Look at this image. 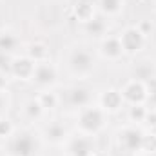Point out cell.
Segmentation results:
<instances>
[{
    "instance_id": "obj_8",
    "label": "cell",
    "mask_w": 156,
    "mask_h": 156,
    "mask_svg": "<svg viewBox=\"0 0 156 156\" xmlns=\"http://www.w3.org/2000/svg\"><path fill=\"white\" fill-rule=\"evenodd\" d=\"M102 53H104L105 58H111V60H116L118 56H122L123 49H122L120 40H116V38L104 40V44H102Z\"/></svg>"
},
{
    "instance_id": "obj_3",
    "label": "cell",
    "mask_w": 156,
    "mask_h": 156,
    "mask_svg": "<svg viewBox=\"0 0 156 156\" xmlns=\"http://www.w3.org/2000/svg\"><path fill=\"white\" fill-rule=\"evenodd\" d=\"M73 73L78 76H85L93 71V58L89 53L85 51H76L73 56H71V62H69Z\"/></svg>"
},
{
    "instance_id": "obj_1",
    "label": "cell",
    "mask_w": 156,
    "mask_h": 156,
    "mask_svg": "<svg viewBox=\"0 0 156 156\" xmlns=\"http://www.w3.org/2000/svg\"><path fill=\"white\" fill-rule=\"evenodd\" d=\"M144 42H145V35H144L140 29H136V27H129V29H125L123 35L120 37L122 49H123L125 53H131V55L138 53V51L144 47Z\"/></svg>"
},
{
    "instance_id": "obj_17",
    "label": "cell",
    "mask_w": 156,
    "mask_h": 156,
    "mask_svg": "<svg viewBox=\"0 0 156 156\" xmlns=\"http://www.w3.org/2000/svg\"><path fill=\"white\" fill-rule=\"evenodd\" d=\"M40 98H44V100H47V102H49V109H51V107H55V104H56V98H55V94H51V93H49V94H47V93H44ZM40 105H42L44 109H47V104L40 102Z\"/></svg>"
},
{
    "instance_id": "obj_16",
    "label": "cell",
    "mask_w": 156,
    "mask_h": 156,
    "mask_svg": "<svg viewBox=\"0 0 156 156\" xmlns=\"http://www.w3.org/2000/svg\"><path fill=\"white\" fill-rule=\"evenodd\" d=\"M37 53V56H35V60L37 62H42L44 58H45V55H47V51H45V47L42 45V44H37V45H31V56Z\"/></svg>"
},
{
    "instance_id": "obj_14",
    "label": "cell",
    "mask_w": 156,
    "mask_h": 156,
    "mask_svg": "<svg viewBox=\"0 0 156 156\" xmlns=\"http://www.w3.org/2000/svg\"><path fill=\"white\" fill-rule=\"evenodd\" d=\"M71 98H73V104H76V105H85L89 102V94L85 89H73Z\"/></svg>"
},
{
    "instance_id": "obj_6",
    "label": "cell",
    "mask_w": 156,
    "mask_h": 156,
    "mask_svg": "<svg viewBox=\"0 0 156 156\" xmlns=\"http://www.w3.org/2000/svg\"><path fill=\"white\" fill-rule=\"evenodd\" d=\"M120 93H122V98H127V100L133 102V104L145 98V87H144L142 82H136V80L129 82V83L123 87V91H120Z\"/></svg>"
},
{
    "instance_id": "obj_7",
    "label": "cell",
    "mask_w": 156,
    "mask_h": 156,
    "mask_svg": "<svg viewBox=\"0 0 156 156\" xmlns=\"http://www.w3.org/2000/svg\"><path fill=\"white\" fill-rule=\"evenodd\" d=\"M11 69L15 73V76H20L22 80H27V78H33L35 73V64L27 58H22V60H15V64H11Z\"/></svg>"
},
{
    "instance_id": "obj_11",
    "label": "cell",
    "mask_w": 156,
    "mask_h": 156,
    "mask_svg": "<svg viewBox=\"0 0 156 156\" xmlns=\"http://www.w3.org/2000/svg\"><path fill=\"white\" fill-rule=\"evenodd\" d=\"M76 16L82 22H89L93 20V4H85V2H76Z\"/></svg>"
},
{
    "instance_id": "obj_15",
    "label": "cell",
    "mask_w": 156,
    "mask_h": 156,
    "mask_svg": "<svg viewBox=\"0 0 156 156\" xmlns=\"http://www.w3.org/2000/svg\"><path fill=\"white\" fill-rule=\"evenodd\" d=\"M64 129L62 127H58V125H51L49 129H47V136L53 140V142H60L62 138H64Z\"/></svg>"
},
{
    "instance_id": "obj_13",
    "label": "cell",
    "mask_w": 156,
    "mask_h": 156,
    "mask_svg": "<svg viewBox=\"0 0 156 156\" xmlns=\"http://www.w3.org/2000/svg\"><path fill=\"white\" fill-rule=\"evenodd\" d=\"M15 45H16V38H15L11 33H4V35H0V51H2V53L11 51Z\"/></svg>"
},
{
    "instance_id": "obj_12",
    "label": "cell",
    "mask_w": 156,
    "mask_h": 156,
    "mask_svg": "<svg viewBox=\"0 0 156 156\" xmlns=\"http://www.w3.org/2000/svg\"><path fill=\"white\" fill-rule=\"evenodd\" d=\"M100 5L107 15H116L122 9V0H100Z\"/></svg>"
},
{
    "instance_id": "obj_9",
    "label": "cell",
    "mask_w": 156,
    "mask_h": 156,
    "mask_svg": "<svg viewBox=\"0 0 156 156\" xmlns=\"http://www.w3.org/2000/svg\"><path fill=\"white\" fill-rule=\"evenodd\" d=\"M122 93H118V91H105L104 93V96H102V104H104V107L105 109H109V111H116L118 107L122 105Z\"/></svg>"
},
{
    "instance_id": "obj_5",
    "label": "cell",
    "mask_w": 156,
    "mask_h": 156,
    "mask_svg": "<svg viewBox=\"0 0 156 156\" xmlns=\"http://www.w3.org/2000/svg\"><path fill=\"white\" fill-rule=\"evenodd\" d=\"M13 151L16 156H33L37 153V142L29 134H20L13 142Z\"/></svg>"
},
{
    "instance_id": "obj_10",
    "label": "cell",
    "mask_w": 156,
    "mask_h": 156,
    "mask_svg": "<svg viewBox=\"0 0 156 156\" xmlns=\"http://www.w3.org/2000/svg\"><path fill=\"white\" fill-rule=\"evenodd\" d=\"M71 156H91V145L85 138H78L71 145Z\"/></svg>"
},
{
    "instance_id": "obj_4",
    "label": "cell",
    "mask_w": 156,
    "mask_h": 156,
    "mask_svg": "<svg viewBox=\"0 0 156 156\" xmlns=\"http://www.w3.org/2000/svg\"><path fill=\"white\" fill-rule=\"evenodd\" d=\"M33 78H35V82L40 83V85H51V83L55 82V78H56V71H55V67H53L51 64L40 62V64L35 66Z\"/></svg>"
},
{
    "instance_id": "obj_2",
    "label": "cell",
    "mask_w": 156,
    "mask_h": 156,
    "mask_svg": "<svg viewBox=\"0 0 156 156\" xmlns=\"http://www.w3.org/2000/svg\"><path fill=\"white\" fill-rule=\"evenodd\" d=\"M104 125V115L100 109L96 107H87L82 111L80 115V127L85 131V133H96L100 131Z\"/></svg>"
},
{
    "instance_id": "obj_18",
    "label": "cell",
    "mask_w": 156,
    "mask_h": 156,
    "mask_svg": "<svg viewBox=\"0 0 156 156\" xmlns=\"http://www.w3.org/2000/svg\"><path fill=\"white\" fill-rule=\"evenodd\" d=\"M2 109H4V100H2V96H0V115H2Z\"/></svg>"
}]
</instances>
